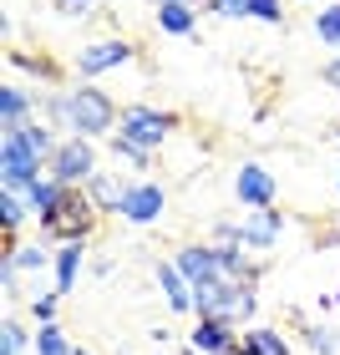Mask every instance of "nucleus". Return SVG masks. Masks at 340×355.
<instances>
[{
    "label": "nucleus",
    "instance_id": "nucleus-24",
    "mask_svg": "<svg viewBox=\"0 0 340 355\" xmlns=\"http://www.w3.org/2000/svg\"><path fill=\"white\" fill-rule=\"evenodd\" d=\"M6 259L15 264V274H26V269H41L46 259H51V254H46L41 244H21V249H15V254H6Z\"/></svg>",
    "mask_w": 340,
    "mask_h": 355
},
{
    "label": "nucleus",
    "instance_id": "nucleus-34",
    "mask_svg": "<svg viewBox=\"0 0 340 355\" xmlns=\"http://www.w3.org/2000/svg\"><path fill=\"white\" fill-rule=\"evenodd\" d=\"M76 355H92V350H76Z\"/></svg>",
    "mask_w": 340,
    "mask_h": 355
},
{
    "label": "nucleus",
    "instance_id": "nucleus-15",
    "mask_svg": "<svg viewBox=\"0 0 340 355\" xmlns=\"http://www.w3.org/2000/svg\"><path fill=\"white\" fill-rule=\"evenodd\" d=\"M127 193H133V183H122L117 173H96V178H92V203H96V208H112V214H122Z\"/></svg>",
    "mask_w": 340,
    "mask_h": 355
},
{
    "label": "nucleus",
    "instance_id": "nucleus-37",
    "mask_svg": "<svg viewBox=\"0 0 340 355\" xmlns=\"http://www.w3.org/2000/svg\"><path fill=\"white\" fill-rule=\"evenodd\" d=\"M335 132H340V127H335Z\"/></svg>",
    "mask_w": 340,
    "mask_h": 355
},
{
    "label": "nucleus",
    "instance_id": "nucleus-18",
    "mask_svg": "<svg viewBox=\"0 0 340 355\" xmlns=\"http://www.w3.org/2000/svg\"><path fill=\"white\" fill-rule=\"evenodd\" d=\"M158 26H163L168 36H193V6H188V0H168V6H158Z\"/></svg>",
    "mask_w": 340,
    "mask_h": 355
},
{
    "label": "nucleus",
    "instance_id": "nucleus-3",
    "mask_svg": "<svg viewBox=\"0 0 340 355\" xmlns=\"http://www.w3.org/2000/svg\"><path fill=\"white\" fill-rule=\"evenodd\" d=\"M96 214H102V208L92 203V193H67V198H61V208L56 214H46L41 218V229H46V239H61V244H87V234L96 229Z\"/></svg>",
    "mask_w": 340,
    "mask_h": 355
},
{
    "label": "nucleus",
    "instance_id": "nucleus-29",
    "mask_svg": "<svg viewBox=\"0 0 340 355\" xmlns=\"http://www.w3.org/2000/svg\"><path fill=\"white\" fill-rule=\"evenodd\" d=\"M31 310H36V320H46V325H51V320H56V289H51V295H41Z\"/></svg>",
    "mask_w": 340,
    "mask_h": 355
},
{
    "label": "nucleus",
    "instance_id": "nucleus-27",
    "mask_svg": "<svg viewBox=\"0 0 340 355\" xmlns=\"http://www.w3.org/2000/svg\"><path fill=\"white\" fill-rule=\"evenodd\" d=\"M305 340H310L315 355H335V330H325V325H310V330H305Z\"/></svg>",
    "mask_w": 340,
    "mask_h": 355
},
{
    "label": "nucleus",
    "instance_id": "nucleus-22",
    "mask_svg": "<svg viewBox=\"0 0 340 355\" xmlns=\"http://www.w3.org/2000/svg\"><path fill=\"white\" fill-rule=\"evenodd\" d=\"M26 208H31V203H26V193H10V188L0 193V223H6L10 234H15V223L26 218Z\"/></svg>",
    "mask_w": 340,
    "mask_h": 355
},
{
    "label": "nucleus",
    "instance_id": "nucleus-7",
    "mask_svg": "<svg viewBox=\"0 0 340 355\" xmlns=\"http://www.w3.org/2000/svg\"><path fill=\"white\" fill-rule=\"evenodd\" d=\"M122 61H133V41H122V36H102V41H92L76 51V71L82 76H102L112 67H122Z\"/></svg>",
    "mask_w": 340,
    "mask_h": 355
},
{
    "label": "nucleus",
    "instance_id": "nucleus-26",
    "mask_svg": "<svg viewBox=\"0 0 340 355\" xmlns=\"http://www.w3.org/2000/svg\"><path fill=\"white\" fill-rule=\"evenodd\" d=\"M26 350V330L15 325V320H6V325H0V355H21Z\"/></svg>",
    "mask_w": 340,
    "mask_h": 355
},
{
    "label": "nucleus",
    "instance_id": "nucleus-9",
    "mask_svg": "<svg viewBox=\"0 0 340 355\" xmlns=\"http://www.w3.org/2000/svg\"><path fill=\"white\" fill-rule=\"evenodd\" d=\"M178 269L188 274L193 284H214L223 279V259H219V249H203V244H188V249H178Z\"/></svg>",
    "mask_w": 340,
    "mask_h": 355
},
{
    "label": "nucleus",
    "instance_id": "nucleus-13",
    "mask_svg": "<svg viewBox=\"0 0 340 355\" xmlns=\"http://www.w3.org/2000/svg\"><path fill=\"white\" fill-rule=\"evenodd\" d=\"M158 284H163V300H168V310L173 315H183L193 310V279L178 264H158Z\"/></svg>",
    "mask_w": 340,
    "mask_h": 355
},
{
    "label": "nucleus",
    "instance_id": "nucleus-31",
    "mask_svg": "<svg viewBox=\"0 0 340 355\" xmlns=\"http://www.w3.org/2000/svg\"><path fill=\"white\" fill-rule=\"evenodd\" d=\"M56 10L67 15V21H76V15H87V10H92V0H56Z\"/></svg>",
    "mask_w": 340,
    "mask_h": 355
},
{
    "label": "nucleus",
    "instance_id": "nucleus-17",
    "mask_svg": "<svg viewBox=\"0 0 340 355\" xmlns=\"http://www.w3.org/2000/svg\"><path fill=\"white\" fill-rule=\"evenodd\" d=\"M234 355H289V345H284L274 330H244Z\"/></svg>",
    "mask_w": 340,
    "mask_h": 355
},
{
    "label": "nucleus",
    "instance_id": "nucleus-28",
    "mask_svg": "<svg viewBox=\"0 0 340 355\" xmlns=\"http://www.w3.org/2000/svg\"><path fill=\"white\" fill-rule=\"evenodd\" d=\"M249 15H259V21H269V26H280V21H284V6H280V0H254Z\"/></svg>",
    "mask_w": 340,
    "mask_h": 355
},
{
    "label": "nucleus",
    "instance_id": "nucleus-23",
    "mask_svg": "<svg viewBox=\"0 0 340 355\" xmlns=\"http://www.w3.org/2000/svg\"><path fill=\"white\" fill-rule=\"evenodd\" d=\"M315 31H320V41H325V46H335V51H340V0L315 15Z\"/></svg>",
    "mask_w": 340,
    "mask_h": 355
},
{
    "label": "nucleus",
    "instance_id": "nucleus-1",
    "mask_svg": "<svg viewBox=\"0 0 340 355\" xmlns=\"http://www.w3.org/2000/svg\"><path fill=\"white\" fill-rule=\"evenodd\" d=\"M193 310L203 320H223V325H239V320L254 315V289L234 284V279H214V284H193Z\"/></svg>",
    "mask_w": 340,
    "mask_h": 355
},
{
    "label": "nucleus",
    "instance_id": "nucleus-21",
    "mask_svg": "<svg viewBox=\"0 0 340 355\" xmlns=\"http://www.w3.org/2000/svg\"><path fill=\"white\" fill-rule=\"evenodd\" d=\"M36 355H76V350L67 345V330H61L56 320H51V325H41V330H36Z\"/></svg>",
    "mask_w": 340,
    "mask_h": 355
},
{
    "label": "nucleus",
    "instance_id": "nucleus-35",
    "mask_svg": "<svg viewBox=\"0 0 340 355\" xmlns=\"http://www.w3.org/2000/svg\"><path fill=\"white\" fill-rule=\"evenodd\" d=\"M158 6H168V0H158Z\"/></svg>",
    "mask_w": 340,
    "mask_h": 355
},
{
    "label": "nucleus",
    "instance_id": "nucleus-19",
    "mask_svg": "<svg viewBox=\"0 0 340 355\" xmlns=\"http://www.w3.org/2000/svg\"><path fill=\"white\" fill-rule=\"evenodd\" d=\"M76 269H82V244H61L56 249V295H67L76 284Z\"/></svg>",
    "mask_w": 340,
    "mask_h": 355
},
{
    "label": "nucleus",
    "instance_id": "nucleus-36",
    "mask_svg": "<svg viewBox=\"0 0 340 355\" xmlns=\"http://www.w3.org/2000/svg\"><path fill=\"white\" fill-rule=\"evenodd\" d=\"M335 300H340V289H335Z\"/></svg>",
    "mask_w": 340,
    "mask_h": 355
},
{
    "label": "nucleus",
    "instance_id": "nucleus-8",
    "mask_svg": "<svg viewBox=\"0 0 340 355\" xmlns=\"http://www.w3.org/2000/svg\"><path fill=\"white\" fill-rule=\"evenodd\" d=\"M234 193H239V203H244L249 214H254V208H269L274 203V178L259 168V163H244L239 178H234Z\"/></svg>",
    "mask_w": 340,
    "mask_h": 355
},
{
    "label": "nucleus",
    "instance_id": "nucleus-6",
    "mask_svg": "<svg viewBox=\"0 0 340 355\" xmlns=\"http://www.w3.org/2000/svg\"><path fill=\"white\" fill-rule=\"evenodd\" d=\"M0 173H6V188H10V193H26V188L41 178V157L31 153L15 132H6V148H0Z\"/></svg>",
    "mask_w": 340,
    "mask_h": 355
},
{
    "label": "nucleus",
    "instance_id": "nucleus-30",
    "mask_svg": "<svg viewBox=\"0 0 340 355\" xmlns=\"http://www.w3.org/2000/svg\"><path fill=\"white\" fill-rule=\"evenodd\" d=\"M214 10H219V15H249L254 0H214Z\"/></svg>",
    "mask_w": 340,
    "mask_h": 355
},
{
    "label": "nucleus",
    "instance_id": "nucleus-11",
    "mask_svg": "<svg viewBox=\"0 0 340 355\" xmlns=\"http://www.w3.org/2000/svg\"><path fill=\"white\" fill-rule=\"evenodd\" d=\"M158 214H163V188L158 183H137L133 193H127V203H122L127 223H153Z\"/></svg>",
    "mask_w": 340,
    "mask_h": 355
},
{
    "label": "nucleus",
    "instance_id": "nucleus-16",
    "mask_svg": "<svg viewBox=\"0 0 340 355\" xmlns=\"http://www.w3.org/2000/svg\"><path fill=\"white\" fill-rule=\"evenodd\" d=\"M0 122H6V132L31 122V96L26 87H0Z\"/></svg>",
    "mask_w": 340,
    "mask_h": 355
},
{
    "label": "nucleus",
    "instance_id": "nucleus-2",
    "mask_svg": "<svg viewBox=\"0 0 340 355\" xmlns=\"http://www.w3.org/2000/svg\"><path fill=\"white\" fill-rule=\"evenodd\" d=\"M122 122V112L112 107V96L107 92H96V87H71L67 92V127L76 137H102L107 127H117Z\"/></svg>",
    "mask_w": 340,
    "mask_h": 355
},
{
    "label": "nucleus",
    "instance_id": "nucleus-12",
    "mask_svg": "<svg viewBox=\"0 0 340 355\" xmlns=\"http://www.w3.org/2000/svg\"><path fill=\"white\" fill-rule=\"evenodd\" d=\"M193 350L234 355L239 350V335H234V325H223V320H198V330H193Z\"/></svg>",
    "mask_w": 340,
    "mask_h": 355
},
{
    "label": "nucleus",
    "instance_id": "nucleus-25",
    "mask_svg": "<svg viewBox=\"0 0 340 355\" xmlns=\"http://www.w3.org/2000/svg\"><path fill=\"white\" fill-rule=\"evenodd\" d=\"M112 153H117L122 163H133V168H153V153L137 148V142H127V137H112Z\"/></svg>",
    "mask_w": 340,
    "mask_h": 355
},
{
    "label": "nucleus",
    "instance_id": "nucleus-32",
    "mask_svg": "<svg viewBox=\"0 0 340 355\" xmlns=\"http://www.w3.org/2000/svg\"><path fill=\"white\" fill-rule=\"evenodd\" d=\"M325 82H330V87H340V51H335L330 67H325Z\"/></svg>",
    "mask_w": 340,
    "mask_h": 355
},
{
    "label": "nucleus",
    "instance_id": "nucleus-10",
    "mask_svg": "<svg viewBox=\"0 0 340 355\" xmlns=\"http://www.w3.org/2000/svg\"><path fill=\"white\" fill-rule=\"evenodd\" d=\"M280 214L274 208H254V214L239 223V234H244V249H274V239H280Z\"/></svg>",
    "mask_w": 340,
    "mask_h": 355
},
{
    "label": "nucleus",
    "instance_id": "nucleus-20",
    "mask_svg": "<svg viewBox=\"0 0 340 355\" xmlns=\"http://www.w3.org/2000/svg\"><path fill=\"white\" fill-rule=\"evenodd\" d=\"M15 137L26 142L36 157H56V148L61 142H51V127H41V122H26V127H15Z\"/></svg>",
    "mask_w": 340,
    "mask_h": 355
},
{
    "label": "nucleus",
    "instance_id": "nucleus-14",
    "mask_svg": "<svg viewBox=\"0 0 340 355\" xmlns=\"http://www.w3.org/2000/svg\"><path fill=\"white\" fill-rule=\"evenodd\" d=\"M67 183H61V178H36V183L26 188V203L36 208V218H46V214H56L61 208V198H67Z\"/></svg>",
    "mask_w": 340,
    "mask_h": 355
},
{
    "label": "nucleus",
    "instance_id": "nucleus-5",
    "mask_svg": "<svg viewBox=\"0 0 340 355\" xmlns=\"http://www.w3.org/2000/svg\"><path fill=\"white\" fill-rule=\"evenodd\" d=\"M51 178H61L67 188H76L82 178H96V148L92 137H67L51 157Z\"/></svg>",
    "mask_w": 340,
    "mask_h": 355
},
{
    "label": "nucleus",
    "instance_id": "nucleus-4",
    "mask_svg": "<svg viewBox=\"0 0 340 355\" xmlns=\"http://www.w3.org/2000/svg\"><path fill=\"white\" fill-rule=\"evenodd\" d=\"M173 112H153V107H142V102H133V107H127L122 112V132L117 137H127V142H137V148H158V142H163L168 132H173Z\"/></svg>",
    "mask_w": 340,
    "mask_h": 355
},
{
    "label": "nucleus",
    "instance_id": "nucleus-33",
    "mask_svg": "<svg viewBox=\"0 0 340 355\" xmlns=\"http://www.w3.org/2000/svg\"><path fill=\"white\" fill-rule=\"evenodd\" d=\"M335 188H340V163H335Z\"/></svg>",
    "mask_w": 340,
    "mask_h": 355
}]
</instances>
